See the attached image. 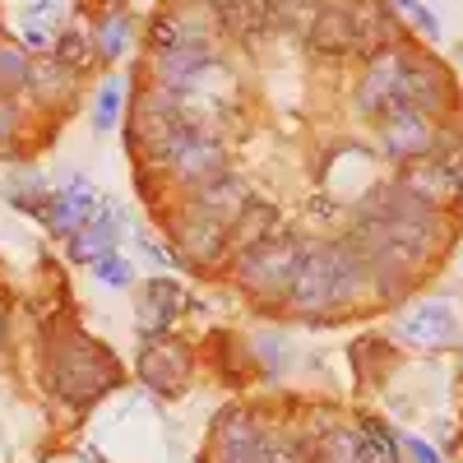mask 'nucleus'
<instances>
[{
  "mask_svg": "<svg viewBox=\"0 0 463 463\" xmlns=\"http://www.w3.org/2000/svg\"><path fill=\"white\" fill-rule=\"evenodd\" d=\"M366 274L371 264L362 255V246L353 241H334V246H316V250H301V264L292 274V306L297 311H338V306L357 301L362 288H366Z\"/></svg>",
  "mask_w": 463,
  "mask_h": 463,
  "instance_id": "f257e3e1",
  "label": "nucleus"
},
{
  "mask_svg": "<svg viewBox=\"0 0 463 463\" xmlns=\"http://www.w3.org/2000/svg\"><path fill=\"white\" fill-rule=\"evenodd\" d=\"M449 93H454L449 70L436 56L399 43V102L431 116V111H445L449 107Z\"/></svg>",
  "mask_w": 463,
  "mask_h": 463,
  "instance_id": "f03ea898",
  "label": "nucleus"
},
{
  "mask_svg": "<svg viewBox=\"0 0 463 463\" xmlns=\"http://www.w3.org/2000/svg\"><path fill=\"white\" fill-rule=\"evenodd\" d=\"M297 264H301L297 241H288V237H264L260 246H250V250L241 255V283H246L250 292H260V297H269V292L288 297Z\"/></svg>",
  "mask_w": 463,
  "mask_h": 463,
  "instance_id": "7ed1b4c3",
  "label": "nucleus"
},
{
  "mask_svg": "<svg viewBox=\"0 0 463 463\" xmlns=\"http://www.w3.org/2000/svg\"><path fill=\"white\" fill-rule=\"evenodd\" d=\"M380 144L390 158L412 163V158H427L436 148V130H431V116L417 111V107H394L390 116H380Z\"/></svg>",
  "mask_w": 463,
  "mask_h": 463,
  "instance_id": "20e7f679",
  "label": "nucleus"
},
{
  "mask_svg": "<svg viewBox=\"0 0 463 463\" xmlns=\"http://www.w3.org/2000/svg\"><path fill=\"white\" fill-rule=\"evenodd\" d=\"M399 102V43L384 47L366 61L362 80H357V111L371 116V121H380V116H390Z\"/></svg>",
  "mask_w": 463,
  "mask_h": 463,
  "instance_id": "39448f33",
  "label": "nucleus"
},
{
  "mask_svg": "<svg viewBox=\"0 0 463 463\" xmlns=\"http://www.w3.org/2000/svg\"><path fill=\"white\" fill-rule=\"evenodd\" d=\"M167 172L181 181V185H190V190H200V185H209V181H218L222 172H227V153H222V144L200 126L195 135H190L172 158H167Z\"/></svg>",
  "mask_w": 463,
  "mask_h": 463,
  "instance_id": "423d86ee",
  "label": "nucleus"
},
{
  "mask_svg": "<svg viewBox=\"0 0 463 463\" xmlns=\"http://www.w3.org/2000/svg\"><path fill=\"white\" fill-rule=\"evenodd\" d=\"M394 334L408 347H445V343L458 338V316H454L449 301H421V306L399 316Z\"/></svg>",
  "mask_w": 463,
  "mask_h": 463,
  "instance_id": "0eeeda50",
  "label": "nucleus"
},
{
  "mask_svg": "<svg viewBox=\"0 0 463 463\" xmlns=\"http://www.w3.org/2000/svg\"><path fill=\"white\" fill-rule=\"evenodd\" d=\"M139 380L158 394H181L190 384V353L181 343H167V338L148 343L139 353Z\"/></svg>",
  "mask_w": 463,
  "mask_h": 463,
  "instance_id": "6e6552de",
  "label": "nucleus"
},
{
  "mask_svg": "<svg viewBox=\"0 0 463 463\" xmlns=\"http://www.w3.org/2000/svg\"><path fill=\"white\" fill-rule=\"evenodd\" d=\"M111 246H116V209L102 200V209L93 218H84L80 227L70 232V260L93 264V260L111 255Z\"/></svg>",
  "mask_w": 463,
  "mask_h": 463,
  "instance_id": "1a4fd4ad",
  "label": "nucleus"
},
{
  "mask_svg": "<svg viewBox=\"0 0 463 463\" xmlns=\"http://www.w3.org/2000/svg\"><path fill=\"white\" fill-rule=\"evenodd\" d=\"M246 200H250V195H246V185L232 176V172H222L218 181H209V185L195 190V213H204V218L232 227V222H237V213L246 209Z\"/></svg>",
  "mask_w": 463,
  "mask_h": 463,
  "instance_id": "9d476101",
  "label": "nucleus"
},
{
  "mask_svg": "<svg viewBox=\"0 0 463 463\" xmlns=\"http://www.w3.org/2000/svg\"><path fill=\"white\" fill-rule=\"evenodd\" d=\"M176 241H181V250H185L190 264H213L227 250V227L213 222V218H204V213H190L181 222V232H176Z\"/></svg>",
  "mask_w": 463,
  "mask_h": 463,
  "instance_id": "9b49d317",
  "label": "nucleus"
},
{
  "mask_svg": "<svg viewBox=\"0 0 463 463\" xmlns=\"http://www.w3.org/2000/svg\"><path fill=\"white\" fill-rule=\"evenodd\" d=\"M399 185L408 190L412 200H421V204H454L445 163H431V158H412V163L399 172Z\"/></svg>",
  "mask_w": 463,
  "mask_h": 463,
  "instance_id": "f8f14e48",
  "label": "nucleus"
},
{
  "mask_svg": "<svg viewBox=\"0 0 463 463\" xmlns=\"http://www.w3.org/2000/svg\"><path fill=\"white\" fill-rule=\"evenodd\" d=\"M65 28V5L61 0H33L19 19V33H24V47L28 52H43L56 43V33Z\"/></svg>",
  "mask_w": 463,
  "mask_h": 463,
  "instance_id": "ddd939ff",
  "label": "nucleus"
},
{
  "mask_svg": "<svg viewBox=\"0 0 463 463\" xmlns=\"http://www.w3.org/2000/svg\"><path fill=\"white\" fill-rule=\"evenodd\" d=\"M274 227H279V209H274V204L246 200V209L237 213V222L227 227V241L241 246V250H250V246H260L264 237H274Z\"/></svg>",
  "mask_w": 463,
  "mask_h": 463,
  "instance_id": "4468645a",
  "label": "nucleus"
},
{
  "mask_svg": "<svg viewBox=\"0 0 463 463\" xmlns=\"http://www.w3.org/2000/svg\"><path fill=\"white\" fill-rule=\"evenodd\" d=\"M89 37H93V52L102 61H121L126 47H130V37H135V19L126 10H107V14L93 19V33Z\"/></svg>",
  "mask_w": 463,
  "mask_h": 463,
  "instance_id": "2eb2a0df",
  "label": "nucleus"
},
{
  "mask_svg": "<svg viewBox=\"0 0 463 463\" xmlns=\"http://www.w3.org/2000/svg\"><path fill=\"white\" fill-rule=\"evenodd\" d=\"M181 306H185V297H181V288H176L172 279H153V283L144 288V329H148V334H163V329L176 320Z\"/></svg>",
  "mask_w": 463,
  "mask_h": 463,
  "instance_id": "dca6fc26",
  "label": "nucleus"
},
{
  "mask_svg": "<svg viewBox=\"0 0 463 463\" xmlns=\"http://www.w3.org/2000/svg\"><path fill=\"white\" fill-rule=\"evenodd\" d=\"M353 463H403L394 431L384 427V421H362V427H357V458Z\"/></svg>",
  "mask_w": 463,
  "mask_h": 463,
  "instance_id": "f3484780",
  "label": "nucleus"
},
{
  "mask_svg": "<svg viewBox=\"0 0 463 463\" xmlns=\"http://www.w3.org/2000/svg\"><path fill=\"white\" fill-rule=\"evenodd\" d=\"M33 80V56L28 47L10 43V37H0V93H24Z\"/></svg>",
  "mask_w": 463,
  "mask_h": 463,
  "instance_id": "a211bd4d",
  "label": "nucleus"
},
{
  "mask_svg": "<svg viewBox=\"0 0 463 463\" xmlns=\"http://www.w3.org/2000/svg\"><path fill=\"white\" fill-rule=\"evenodd\" d=\"M222 463H274V449L264 445L255 427H241L222 436Z\"/></svg>",
  "mask_w": 463,
  "mask_h": 463,
  "instance_id": "6ab92c4d",
  "label": "nucleus"
},
{
  "mask_svg": "<svg viewBox=\"0 0 463 463\" xmlns=\"http://www.w3.org/2000/svg\"><path fill=\"white\" fill-rule=\"evenodd\" d=\"M52 52H56L52 61H61V65H65V70H74V74L89 70V65H93V56H98V52H93V37H89V33H80V28H70V24L56 33Z\"/></svg>",
  "mask_w": 463,
  "mask_h": 463,
  "instance_id": "aec40b11",
  "label": "nucleus"
},
{
  "mask_svg": "<svg viewBox=\"0 0 463 463\" xmlns=\"http://www.w3.org/2000/svg\"><path fill=\"white\" fill-rule=\"evenodd\" d=\"M394 5V14H403L399 24H408V28H417L421 37H431V43H440V19L421 5V0H390Z\"/></svg>",
  "mask_w": 463,
  "mask_h": 463,
  "instance_id": "412c9836",
  "label": "nucleus"
},
{
  "mask_svg": "<svg viewBox=\"0 0 463 463\" xmlns=\"http://www.w3.org/2000/svg\"><path fill=\"white\" fill-rule=\"evenodd\" d=\"M121 80H116V74H111V80L98 89V107H93V121H98V130H111L116 126V111H121Z\"/></svg>",
  "mask_w": 463,
  "mask_h": 463,
  "instance_id": "4be33fe9",
  "label": "nucleus"
},
{
  "mask_svg": "<svg viewBox=\"0 0 463 463\" xmlns=\"http://www.w3.org/2000/svg\"><path fill=\"white\" fill-rule=\"evenodd\" d=\"M93 264H98V279H102V283H111V288H126V283H130V269H126V260L102 255V260H93Z\"/></svg>",
  "mask_w": 463,
  "mask_h": 463,
  "instance_id": "5701e85b",
  "label": "nucleus"
},
{
  "mask_svg": "<svg viewBox=\"0 0 463 463\" xmlns=\"http://www.w3.org/2000/svg\"><path fill=\"white\" fill-rule=\"evenodd\" d=\"M445 172H449V195H454V204L463 209V153L445 158Z\"/></svg>",
  "mask_w": 463,
  "mask_h": 463,
  "instance_id": "b1692460",
  "label": "nucleus"
},
{
  "mask_svg": "<svg viewBox=\"0 0 463 463\" xmlns=\"http://www.w3.org/2000/svg\"><path fill=\"white\" fill-rule=\"evenodd\" d=\"M14 126H19V102L10 93H0V139H5Z\"/></svg>",
  "mask_w": 463,
  "mask_h": 463,
  "instance_id": "393cba45",
  "label": "nucleus"
},
{
  "mask_svg": "<svg viewBox=\"0 0 463 463\" xmlns=\"http://www.w3.org/2000/svg\"><path fill=\"white\" fill-rule=\"evenodd\" d=\"M403 445H408V454H412V463H440V454H436V449H431L427 440H417V436H408Z\"/></svg>",
  "mask_w": 463,
  "mask_h": 463,
  "instance_id": "a878e982",
  "label": "nucleus"
},
{
  "mask_svg": "<svg viewBox=\"0 0 463 463\" xmlns=\"http://www.w3.org/2000/svg\"><path fill=\"white\" fill-rule=\"evenodd\" d=\"M0 334H5V301H0Z\"/></svg>",
  "mask_w": 463,
  "mask_h": 463,
  "instance_id": "bb28decb",
  "label": "nucleus"
}]
</instances>
